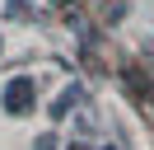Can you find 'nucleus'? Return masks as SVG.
Here are the masks:
<instances>
[{
  "label": "nucleus",
  "instance_id": "obj_4",
  "mask_svg": "<svg viewBox=\"0 0 154 150\" xmlns=\"http://www.w3.org/2000/svg\"><path fill=\"white\" fill-rule=\"evenodd\" d=\"M33 150H56V136H38V141H33Z\"/></svg>",
  "mask_w": 154,
  "mask_h": 150
},
{
  "label": "nucleus",
  "instance_id": "obj_5",
  "mask_svg": "<svg viewBox=\"0 0 154 150\" xmlns=\"http://www.w3.org/2000/svg\"><path fill=\"white\" fill-rule=\"evenodd\" d=\"M70 150H84V145H70Z\"/></svg>",
  "mask_w": 154,
  "mask_h": 150
},
{
  "label": "nucleus",
  "instance_id": "obj_6",
  "mask_svg": "<svg viewBox=\"0 0 154 150\" xmlns=\"http://www.w3.org/2000/svg\"><path fill=\"white\" fill-rule=\"evenodd\" d=\"M0 52H5V42H0Z\"/></svg>",
  "mask_w": 154,
  "mask_h": 150
},
{
  "label": "nucleus",
  "instance_id": "obj_3",
  "mask_svg": "<svg viewBox=\"0 0 154 150\" xmlns=\"http://www.w3.org/2000/svg\"><path fill=\"white\" fill-rule=\"evenodd\" d=\"M5 9L10 14H28V0H5Z\"/></svg>",
  "mask_w": 154,
  "mask_h": 150
},
{
  "label": "nucleus",
  "instance_id": "obj_2",
  "mask_svg": "<svg viewBox=\"0 0 154 150\" xmlns=\"http://www.w3.org/2000/svg\"><path fill=\"white\" fill-rule=\"evenodd\" d=\"M79 99H84V89H79V84H66V89L51 99V108H47V112L61 122V117H70V112H75V103H79Z\"/></svg>",
  "mask_w": 154,
  "mask_h": 150
},
{
  "label": "nucleus",
  "instance_id": "obj_1",
  "mask_svg": "<svg viewBox=\"0 0 154 150\" xmlns=\"http://www.w3.org/2000/svg\"><path fill=\"white\" fill-rule=\"evenodd\" d=\"M0 103H5L10 117H28L33 103H38V84H33L28 75H14V80L5 84V94H0Z\"/></svg>",
  "mask_w": 154,
  "mask_h": 150
}]
</instances>
